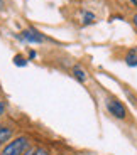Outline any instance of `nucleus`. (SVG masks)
Segmentation results:
<instances>
[{
  "label": "nucleus",
  "instance_id": "f257e3e1",
  "mask_svg": "<svg viewBox=\"0 0 137 155\" xmlns=\"http://www.w3.org/2000/svg\"><path fill=\"white\" fill-rule=\"evenodd\" d=\"M31 145V138L27 135H15L10 142L0 148V155H22Z\"/></svg>",
  "mask_w": 137,
  "mask_h": 155
},
{
  "label": "nucleus",
  "instance_id": "f03ea898",
  "mask_svg": "<svg viewBox=\"0 0 137 155\" xmlns=\"http://www.w3.org/2000/svg\"><path fill=\"white\" fill-rule=\"evenodd\" d=\"M107 110H108L110 115L115 116V118H118V120H124V118L127 116L125 106L122 105L120 101H117V100H108L107 101Z\"/></svg>",
  "mask_w": 137,
  "mask_h": 155
},
{
  "label": "nucleus",
  "instance_id": "7ed1b4c3",
  "mask_svg": "<svg viewBox=\"0 0 137 155\" xmlns=\"http://www.w3.org/2000/svg\"><path fill=\"white\" fill-rule=\"evenodd\" d=\"M14 137H15V130H14V127L9 125V123H2V121H0V148L4 147L7 142H10Z\"/></svg>",
  "mask_w": 137,
  "mask_h": 155
},
{
  "label": "nucleus",
  "instance_id": "20e7f679",
  "mask_svg": "<svg viewBox=\"0 0 137 155\" xmlns=\"http://www.w3.org/2000/svg\"><path fill=\"white\" fill-rule=\"evenodd\" d=\"M20 37H22L24 41L31 42V44L44 42V35L41 34V32H37L36 29H26V31H22V32H20Z\"/></svg>",
  "mask_w": 137,
  "mask_h": 155
},
{
  "label": "nucleus",
  "instance_id": "39448f33",
  "mask_svg": "<svg viewBox=\"0 0 137 155\" xmlns=\"http://www.w3.org/2000/svg\"><path fill=\"white\" fill-rule=\"evenodd\" d=\"M125 62H127V66H137V47H132V49L127 52Z\"/></svg>",
  "mask_w": 137,
  "mask_h": 155
},
{
  "label": "nucleus",
  "instance_id": "423d86ee",
  "mask_svg": "<svg viewBox=\"0 0 137 155\" xmlns=\"http://www.w3.org/2000/svg\"><path fill=\"white\" fill-rule=\"evenodd\" d=\"M73 76L76 78L80 83H85V81H86V73H85V71H83L80 66H74V68H73Z\"/></svg>",
  "mask_w": 137,
  "mask_h": 155
},
{
  "label": "nucleus",
  "instance_id": "0eeeda50",
  "mask_svg": "<svg viewBox=\"0 0 137 155\" xmlns=\"http://www.w3.org/2000/svg\"><path fill=\"white\" fill-rule=\"evenodd\" d=\"M14 64L19 68H24V66H27V59L24 58V56H15L14 58Z\"/></svg>",
  "mask_w": 137,
  "mask_h": 155
},
{
  "label": "nucleus",
  "instance_id": "6e6552de",
  "mask_svg": "<svg viewBox=\"0 0 137 155\" xmlns=\"http://www.w3.org/2000/svg\"><path fill=\"white\" fill-rule=\"evenodd\" d=\"M34 155H51V152H49V148H46V147H36L34 148Z\"/></svg>",
  "mask_w": 137,
  "mask_h": 155
},
{
  "label": "nucleus",
  "instance_id": "1a4fd4ad",
  "mask_svg": "<svg viewBox=\"0 0 137 155\" xmlns=\"http://www.w3.org/2000/svg\"><path fill=\"white\" fill-rule=\"evenodd\" d=\"M5 115H7V101H4L0 98V120H2Z\"/></svg>",
  "mask_w": 137,
  "mask_h": 155
},
{
  "label": "nucleus",
  "instance_id": "9d476101",
  "mask_svg": "<svg viewBox=\"0 0 137 155\" xmlns=\"http://www.w3.org/2000/svg\"><path fill=\"white\" fill-rule=\"evenodd\" d=\"M93 20H95V15L91 12H85L83 14V24H91Z\"/></svg>",
  "mask_w": 137,
  "mask_h": 155
},
{
  "label": "nucleus",
  "instance_id": "9b49d317",
  "mask_svg": "<svg viewBox=\"0 0 137 155\" xmlns=\"http://www.w3.org/2000/svg\"><path fill=\"white\" fill-rule=\"evenodd\" d=\"M34 148H36V147H29V148H27L26 152H24L22 155H34Z\"/></svg>",
  "mask_w": 137,
  "mask_h": 155
},
{
  "label": "nucleus",
  "instance_id": "f8f14e48",
  "mask_svg": "<svg viewBox=\"0 0 137 155\" xmlns=\"http://www.w3.org/2000/svg\"><path fill=\"white\" fill-rule=\"evenodd\" d=\"M36 58V51H31V52H29V59H34Z\"/></svg>",
  "mask_w": 137,
  "mask_h": 155
},
{
  "label": "nucleus",
  "instance_id": "ddd939ff",
  "mask_svg": "<svg viewBox=\"0 0 137 155\" xmlns=\"http://www.w3.org/2000/svg\"><path fill=\"white\" fill-rule=\"evenodd\" d=\"M134 24H135V27H137V14L134 15Z\"/></svg>",
  "mask_w": 137,
  "mask_h": 155
},
{
  "label": "nucleus",
  "instance_id": "4468645a",
  "mask_svg": "<svg viewBox=\"0 0 137 155\" xmlns=\"http://www.w3.org/2000/svg\"><path fill=\"white\" fill-rule=\"evenodd\" d=\"M130 2H132L134 5H137V0H130Z\"/></svg>",
  "mask_w": 137,
  "mask_h": 155
},
{
  "label": "nucleus",
  "instance_id": "2eb2a0df",
  "mask_svg": "<svg viewBox=\"0 0 137 155\" xmlns=\"http://www.w3.org/2000/svg\"><path fill=\"white\" fill-rule=\"evenodd\" d=\"M0 94H2V91H0Z\"/></svg>",
  "mask_w": 137,
  "mask_h": 155
}]
</instances>
